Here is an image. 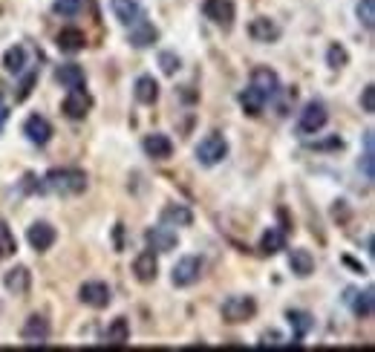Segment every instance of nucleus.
I'll use <instances>...</instances> for the list:
<instances>
[{"mask_svg":"<svg viewBox=\"0 0 375 352\" xmlns=\"http://www.w3.org/2000/svg\"><path fill=\"white\" fill-rule=\"evenodd\" d=\"M44 185L52 190V194L61 197H78L87 190V174L78 168H52L44 176Z\"/></svg>","mask_w":375,"mask_h":352,"instance_id":"f257e3e1","label":"nucleus"},{"mask_svg":"<svg viewBox=\"0 0 375 352\" xmlns=\"http://www.w3.org/2000/svg\"><path fill=\"white\" fill-rule=\"evenodd\" d=\"M254 315H257V303L248 295H231L223 303V321L226 324H245V321H252Z\"/></svg>","mask_w":375,"mask_h":352,"instance_id":"f03ea898","label":"nucleus"},{"mask_svg":"<svg viewBox=\"0 0 375 352\" xmlns=\"http://www.w3.org/2000/svg\"><path fill=\"white\" fill-rule=\"evenodd\" d=\"M226 156H228V142H226V136H220V133H208V136L197 145V159H199V165H205V168L220 165Z\"/></svg>","mask_w":375,"mask_h":352,"instance_id":"7ed1b4c3","label":"nucleus"},{"mask_svg":"<svg viewBox=\"0 0 375 352\" xmlns=\"http://www.w3.org/2000/svg\"><path fill=\"white\" fill-rule=\"evenodd\" d=\"M329 121V113L321 102H309L303 110H300V119H297V133L300 136H315L321 133Z\"/></svg>","mask_w":375,"mask_h":352,"instance_id":"20e7f679","label":"nucleus"},{"mask_svg":"<svg viewBox=\"0 0 375 352\" xmlns=\"http://www.w3.org/2000/svg\"><path fill=\"white\" fill-rule=\"evenodd\" d=\"M202 15H205L211 23H216V26L231 29V26H234V18H237L234 0H205V4H202Z\"/></svg>","mask_w":375,"mask_h":352,"instance_id":"39448f33","label":"nucleus"},{"mask_svg":"<svg viewBox=\"0 0 375 352\" xmlns=\"http://www.w3.org/2000/svg\"><path fill=\"white\" fill-rule=\"evenodd\" d=\"M20 338H23L26 346H44L49 341V321H47L44 315H38V312L29 315L23 329H20Z\"/></svg>","mask_w":375,"mask_h":352,"instance_id":"423d86ee","label":"nucleus"},{"mask_svg":"<svg viewBox=\"0 0 375 352\" xmlns=\"http://www.w3.org/2000/svg\"><path fill=\"white\" fill-rule=\"evenodd\" d=\"M78 301L90 309H104L110 301H113V292H110V286L102 283V280H92V283H84L81 289H78Z\"/></svg>","mask_w":375,"mask_h":352,"instance_id":"0eeeda50","label":"nucleus"},{"mask_svg":"<svg viewBox=\"0 0 375 352\" xmlns=\"http://www.w3.org/2000/svg\"><path fill=\"white\" fill-rule=\"evenodd\" d=\"M199 277H202V260L199 257H182L171 272V280H173V286H179V289L194 286Z\"/></svg>","mask_w":375,"mask_h":352,"instance_id":"6e6552de","label":"nucleus"},{"mask_svg":"<svg viewBox=\"0 0 375 352\" xmlns=\"http://www.w3.org/2000/svg\"><path fill=\"white\" fill-rule=\"evenodd\" d=\"M248 87H252L257 95H263V99L269 102V99H274V95L280 92V78H277L274 70L257 67V70H252V81H248Z\"/></svg>","mask_w":375,"mask_h":352,"instance_id":"1a4fd4ad","label":"nucleus"},{"mask_svg":"<svg viewBox=\"0 0 375 352\" xmlns=\"http://www.w3.org/2000/svg\"><path fill=\"white\" fill-rule=\"evenodd\" d=\"M90 107H92V99H90V92L84 90V87H78V90H70V95L64 99V104H61V110H64V116L67 119H84L87 113H90Z\"/></svg>","mask_w":375,"mask_h":352,"instance_id":"9d476101","label":"nucleus"},{"mask_svg":"<svg viewBox=\"0 0 375 352\" xmlns=\"http://www.w3.org/2000/svg\"><path fill=\"white\" fill-rule=\"evenodd\" d=\"M26 240H29V245H32L38 254H44V251H49L55 245L58 234H55V229L49 226V222H32L29 231H26Z\"/></svg>","mask_w":375,"mask_h":352,"instance_id":"9b49d317","label":"nucleus"},{"mask_svg":"<svg viewBox=\"0 0 375 352\" xmlns=\"http://www.w3.org/2000/svg\"><path fill=\"white\" fill-rule=\"evenodd\" d=\"M145 243H147V248H150V251H162V254H165V251H173L179 240H176L173 229L162 222V226H156V229L145 231Z\"/></svg>","mask_w":375,"mask_h":352,"instance_id":"f8f14e48","label":"nucleus"},{"mask_svg":"<svg viewBox=\"0 0 375 352\" xmlns=\"http://www.w3.org/2000/svg\"><path fill=\"white\" fill-rule=\"evenodd\" d=\"M133 274L139 283H153L156 277H159V260H156V251H142L139 257L133 260Z\"/></svg>","mask_w":375,"mask_h":352,"instance_id":"ddd939ff","label":"nucleus"},{"mask_svg":"<svg viewBox=\"0 0 375 352\" xmlns=\"http://www.w3.org/2000/svg\"><path fill=\"white\" fill-rule=\"evenodd\" d=\"M23 133H26V139L32 142V145H47L52 139V124L44 116L35 113V116H29L23 121Z\"/></svg>","mask_w":375,"mask_h":352,"instance_id":"4468645a","label":"nucleus"},{"mask_svg":"<svg viewBox=\"0 0 375 352\" xmlns=\"http://www.w3.org/2000/svg\"><path fill=\"white\" fill-rule=\"evenodd\" d=\"M248 35L257 44H274L280 38V26L271 20V18H254L248 23Z\"/></svg>","mask_w":375,"mask_h":352,"instance_id":"2eb2a0df","label":"nucleus"},{"mask_svg":"<svg viewBox=\"0 0 375 352\" xmlns=\"http://www.w3.org/2000/svg\"><path fill=\"white\" fill-rule=\"evenodd\" d=\"M128 41L136 49H147V47H153L156 41H159V29H156L153 23H147V20H136L133 29H130V35H128Z\"/></svg>","mask_w":375,"mask_h":352,"instance_id":"dca6fc26","label":"nucleus"},{"mask_svg":"<svg viewBox=\"0 0 375 352\" xmlns=\"http://www.w3.org/2000/svg\"><path fill=\"white\" fill-rule=\"evenodd\" d=\"M4 286H6L12 295H20L23 298L29 292V286H32V274H29L26 266H15V269H9L4 274Z\"/></svg>","mask_w":375,"mask_h":352,"instance_id":"f3484780","label":"nucleus"},{"mask_svg":"<svg viewBox=\"0 0 375 352\" xmlns=\"http://www.w3.org/2000/svg\"><path fill=\"white\" fill-rule=\"evenodd\" d=\"M110 6H113L116 20L124 23V26H133L136 20H142V6H139V0H110Z\"/></svg>","mask_w":375,"mask_h":352,"instance_id":"a211bd4d","label":"nucleus"},{"mask_svg":"<svg viewBox=\"0 0 375 352\" xmlns=\"http://www.w3.org/2000/svg\"><path fill=\"white\" fill-rule=\"evenodd\" d=\"M343 301L350 303V309L358 315V317H369L372 315V306H375V298H372V289H347V295H343Z\"/></svg>","mask_w":375,"mask_h":352,"instance_id":"6ab92c4d","label":"nucleus"},{"mask_svg":"<svg viewBox=\"0 0 375 352\" xmlns=\"http://www.w3.org/2000/svg\"><path fill=\"white\" fill-rule=\"evenodd\" d=\"M55 44H58L61 52L75 55V52H81V49L87 47V38H84V32H81V29H73V26H70V29H61V32H58Z\"/></svg>","mask_w":375,"mask_h":352,"instance_id":"aec40b11","label":"nucleus"},{"mask_svg":"<svg viewBox=\"0 0 375 352\" xmlns=\"http://www.w3.org/2000/svg\"><path fill=\"white\" fill-rule=\"evenodd\" d=\"M142 147H145V153H147L150 159H171V156H173V142H171L165 133L147 136V139L142 142Z\"/></svg>","mask_w":375,"mask_h":352,"instance_id":"412c9836","label":"nucleus"},{"mask_svg":"<svg viewBox=\"0 0 375 352\" xmlns=\"http://www.w3.org/2000/svg\"><path fill=\"white\" fill-rule=\"evenodd\" d=\"M55 81L61 84V87H67V90H78V87H84V70L78 67V63H61V67L55 70Z\"/></svg>","mask_w":375,"mask_h":352,"instance_id":"4be33fe9","label":"nucleus"},{"mask_svg":"<svg viewBox=\"0 0 375 352\" xmlns=\"http://www.w3.org/2000/svg\"><path fill=\"white\" fill-rule=\"evenodd\" d=\"M104 344L107 346H128L130 344V324H128V317H116V321L107 327Z\"/></svg>","mask_w":375,"mask_h":352,"instance_id":"5701e85b","label":"nucleus"},{"mask_svg":"<svg viewBox=\"0 0 375 352\" xmlns=\"http://www.w3.org/2000/svg\"><path fill=\"white\" fill-rule=\"evenodd\" d=\"M289 269L297 277H309L312 272H315V257H312L306 248H292L289 251Z\"/></svg>","mask_w":375,"mask_h":352,"instance_id":"b1692460","label":"nucleus"},{"mask_svg":"<svg viewBox=\"0 0 375 352\" xmlns=\"http://www.w3.org/2000/svg\"><path fill=\"white\" fill-rule=\"evenodd\" d=\"M133 92H136V102L139 104H153L156 99H159V84H156L153 75H139Z\"/></svg>","mask_w":375,"mask_h":352,"instance_id":"393cba45","label":"nucleus"},{"mask_svg":"<svg viewBox=\"0 0 375 352\" xmlns=\"http://www.w3.org/2000/svg\"><path fill=\"white\" fill-rule=\"evenodd\" d=\"M286 321H289V327L295 329V344H297L303 335H309L312 327H315V317H312L309 312H300V309H289V312H286Z\"/></svg>","mask_w":375,"mask_h":352,"instance_id":"a878e982","label":"nucleus"},{"mask_svg":"<svg viewBox=\"0 0 375 352\" xmlns=\"http://www.w3.org/2000/svg\"><path fill=\"white\" fill-rule=\"evenodd\" d=\"M162 222L165 226H191L194 222V214H191V208H185V205H168L165 211H162Z\"/></svg>","mask_w":375,"mask_h":352,"instance_id":"bb28decb","label":"nucleus"},{"mask_svg":"<svg viewBox=\"0 0 375 352\" xmlns=\"http://www.w3.org/2000/svg\"><path fill=\"white\" fill-rule=\"evenodd\" d=\"M286 248V231H280V229H269L260 240V251L266 254V257H271V254L277 251H283Z\"/></svg>","mask_w":375,"mask_h":352,"instance_id":"cd10ccee","label":"nucleus"},{"mask_svg":"<svg viewBox=\"0 0 375 352\" xmlns=\"http://www.w3.org/2000/svg\"><path fill=\"white\" fill-rule=\"evenodd\" d=\"M240 104H242V113H248L252 119H257V116L263 113V107H266V99H263V95H257L252 87H245V90L240 92Z\"/></svg>","mask_w":375,"mask_h":352,"instance_id":"c85d7f7f","label":"nucleus"},{"mask_svg":"<svg viewBox=\"0 0 375 352\" xmlns=\"http://www.w3.org/2000/svg\"><path fill=\"white\" fill-rule=\"evenodd\" d=\"M375 136H372V131H367L364 133V156H361V168H364V176L367 179H372L375 176Z\"/></svg>","mask_w":375,"mask_h":352,"instance_id":"c756f323","label":"nucleus"},{"mask_svg":"<svg viewBox=\"0 0 375 352\" xmlns=\"http://www.w3.org/2000/svg\"><path fill=\"white\" fill-rule=\"evenodd\" d=\"M23 67H26V49L23 47L6 49V55H4V70L12 73V75H18V73H23Z\"/></svg>","mask_w":375,"mask_h":352,"instance_id":"7c9ffc66","label":"nucleus"},{"mask_svg":"<svg viewBox=\"0 0 375 352\" xmlns=\"http://www.w3.org/2000/svg\"><path fill=\"white\" fill-rule=\"evenodd\" d=\"M15 251H18V240H15L12 229L6 226L4 219H0V257H12Z\"/></svg>","mask_w":375,"mask_h":352,"instance_id":"2f4dec72","label":"nucleus"},{"mask_svg":"<svg viewBox=\"0 0 375 352\" xmlns=\"http://www.w3.org/2000/svg\"><path fill=\"white\" fill-rule=\"evenodd\" d=\"M84 9V0H55L52 4V12L61 15V18H73Z\"/></svg>","mask_w":375,"mask_h":352,"instance_id":"473e14b6","label":"nucleus"},{"mask_svg":"<svg viewBox=\"0 0 375 352\" xmlns=\"http://www.w3.org/2000/svg\"><path fill=\"white\" fill-rule=\"evenodd\" d=\"M347 61H350V55H347V49H343L340 44H332V47L326 49V63H329L332 70H340Z\"/></svg>","mask_w":375,"mask_h":352,"instance_id":"72a5a7b5","label":"nucleus"},{"mask_svg":"<svg viewBox=\"0 0 375 352\" xmlns=\"http://www.w3.org/2000/svg\"><path fill=\"white\" fill-rule=\"evenodd\" d=\"M358 18L372 32V26H375V0H361V4H358Z\"/></svg>","mask_w":375,"mask_h":352,"instance_id":"f704fd0d","label":"nucleus"},{"mask_svg":"<svg viewBox=\"0 0 375 352\" xmlns=\"http://www.w3.org/2000/svg\"><path fill=\"white\" fill-rule=\"evenodd\" d=\"M159 63H162V73H165V75H173V73L179 70V58H176L173 52H162V55H159Z\"/></svg>","mask_w":375,"mask_h":352,"instance_id":"c9c22d12","label":"nucleus"},{"mask_svg":"<svg viewBox=\"0 0 375 352\" xmlns=\"http://www.w3.org/2000/svg\"><path fill=\"white\" fill-rule=\"evenodd\" d=\"M361 107H364V113H375V87L372 84H367L364 87V92H361Z\"/></svg>","mask_w":375,"mask_h":352,"instance_id":"e433bc0d","label":"nucleus"},{"mask_svg":"<svg viewBox=\"0 0 375 352\" xmlns=\"http://www.w3.org/2000/svg\"><path fill=\"white\" fill-rule=\"evenodd\" d=\"M35 81H38V73H29L23 81H20V90H18V102H23L29 92H32V87H35Z\"/></svg>","mask_w":375,"mask_h":352,"instance_id":"4c0bfd02","label":"nucleus"},{"mask_svg":"<svg viewBox=\"0 0 375 352\" xmlns=\"http://www.w3.org/2000/svg\"><path fill=\"white\" fill-rule=\"evenodd\" d=\"M23 190H26V194H41L44 185H41V182H35V176L29 174V176H23Z\"/></svg>","mask_w":375,"mask_h":352,"instance_id":"58836bf2","label":"nucleus"},{"mask_svg":"<svg viewBox=\"0 0 375 352\" xmlns=\"http://www.w3.org/2000/svg\"><path fill=\"white\" fill-rule=\"evenodd\" d=\"M260 346H280V335H277V332H271V335L266 332L263 341H260Z\"/></svg>","mask_w":375,"mask_h":352,"instance_id":"ea45409f","label":"nucleus"},{"mask_svg":"<svg viewBox=\"0 0 375 352\" xmlns=\"http://www.w3.org/2000/svg\"><path fill=\"white\" fill-rule=\"evenodd\" d=\"M9 116V110H6V104H4V99H0V124H4V119Z\"/></svg>","mask_w":375,"mask_h":352,"instance_id":"a19ab883","label":"nucleus"}]
</instances>
